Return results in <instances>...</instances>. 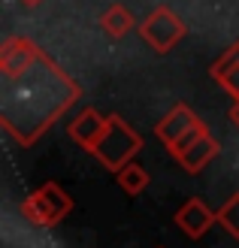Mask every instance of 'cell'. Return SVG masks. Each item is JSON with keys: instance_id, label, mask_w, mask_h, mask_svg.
Instances as JSON below:
<instances>
[{"instance_id": "1", "label": "cell", "mask_w": 239, "mask_h": 248, "mask_svg": "<svg viewBox=\"0 0 239 248\" xmlns=\"http://www.w3.org/2000/svg\"><path fill=\"white\" fill-rule=\"evenodd\" d=\"M6 82H9V91L3 94L0 121L6 124L16 115H21V121L9 130L21 145H33L46 133V127H52L64 115V109L73 100H79V94H82L79 85L67 73H61L46 55L28 73H21L16 79H6Z\"/></svg>"}, {"instance_id": "2", "label": "cell", "mask_w": 239, "mask_h": 248, "mask_svg": "<svg viewBox=\"0 0 239 248\" xmlns=\"http://www.w3.org/2000/svg\"><path fill=\"white\" fill-rule=\"evenodd\" d=\"M140 148H143V136L136 133L124 118L109 115L106 130H103V136L97 140V145L91 148V155H94L106 170L118 172L121 167H127L130 160L136 157V152H140Z\"/></svg>"}, {"instance_id": "3", "label": "cell", "mask_w": 239, "mask_h": 248, "mask_svg": "<svg viewBox=\"0 0 239 248\" xmlns=\"http://www.w3.org/2000/svg\"><path fill=\"white\" fill-rule=\"evenodd\" d=\"M73 209V200L58 182H46L36 191H31L21 203V215L36 227H55L61 224Z\"/></svg>"}, {"instance_id": "4", "label": "cell", "mask_w": 239, "mask_h": 248, "mask_svg": "<svg viewBox=\"0 0 239 248\" xmlns=\"http://www.w3.org/2000/svg\"><path fill=\"white\" fill-rule=\"evenodd\" d=\"M185 33H188L185 21L179 18V12H173L170 6H158L152 16L140 24V36L155 48L158 55L173 52V48L185 40Z\"/></svg>"}, {"instance_id": "5", "label": "cell", "mask_w": 239, "mask_h": 248, "mask_svg": "<svg viewBox=\"0 0 239 248\" xmlns=\"http://www.w3.org/2000/svg\"><path fill=\"white\" fill-rule=\"evenodd\" d=\"M40 58H43V52L31 40L9 36V40L0 46V73H3V79H16L21 73H28Z\"/></svg>"}, {"instance_id": "6", "label": "cell", "mask_w": 239, "mask_h": 248, "mask_svg": "<svg viewBox=\"0 0 239 248\" xmlns=\"http://www.w3.org/2000/svg\"><path fill=\"white\" fill-rule=\"evenodd\" d=\"M175 224H179V230L188 239H203L209 233V227L218 224V212H212L200 197H191V200L175 212Z\"/></svg>"}, {"instance_id": "7", "label": "cell", "mask_w": 239, "mask_h": 248, "mask_svg": "<svg viewBox=\"0 0 239 248\" xmlns=\"http://www.w3.org/2000/svg\"><path fill=\"white\" fill-rule=\"evenodd\" d=\"M197 124H203L197 115H194V109L191 106H185V103H175L167 115H163L158 124H155V136L167 145V148H173L175 142L182 140V136L191 130V127H197Z\"/></svg>"}, {"instance_id": "8", "label": "cell", "mask_w": 239, "mask_h": 248, "mask_svg": "<svg viewBox=\"0 0 239 248\" xmlns=\"http://www.w3.org/2000/svg\"><path fill=\"white\" fill-rule=\"evenodd\" d=\"M106 121H109V115H103L94 106H88V109H82V112L70 121L67 133H70V140L76 145H82L85 152H91V148L97 145V140L103 136V130H106Z\"/></svg>"}, {"instance_id": "9", "label": "cell", "mask_w": 239, "mask_h": 248, "mask_svg": "<svg viewBox=\"0 0 239 248\" xmlns=\"http://www.w3.org/2000/svg\"><path fill=\"white\" fill-rule=\"evenodd\" d=\"M218 152H221V145H218V140H215V136L209 133V127H206L203 133L197 136V142H191L185 152L175 155V160L182 164L185 172H203L212 160L218 157Z\"/></svg>"}, {"instance_id": "10", "label": "cell", "mask_w": 239, "mask_h": 248, "mask_svg": "<svg viewBox=\"0 0 239 248\" xmlns=\"http://www.w3.org/2000/svg\"><path fill=\"white\" fill-rule=\"evenodd\" d=\"M209 76L215 79L233 100H239V43H233L227 52L209 67Z\"/></svg>"}, {"instance_id": "11", "label": "cell", "mask_w": 239, "mask_h": 248, "mask_svg": "<svg viewBox=\"0 0 239 248\" xmlns=\"http://www.w3.org/2000/svg\"><path fill=\"white\" fill-rule=\"evenodd\" d=\"M100 28H103L112 40H121V36H127L136 28V18H133V12L127 6L115 3V6H109L103 16H100Z\"/></svg>"}, {"instance_id": "12", "label": "cell", "mask_w": 239, "mask_h": 248, "mask_svg": "<svg viewBox=\"0 0 239 248\" xmlns=\"http://www.w3.org/2000/svg\"><path fill=\"white\" fill-rule=\"evenodd\" d=\"M115 179H118V185H121V191L130 194V197L143 194V191L148 188V172H145L140 164H133V160H130L127 167H121V170L115 172Z\"/></svg>"}, {"instance_id": "13", "label": "cell", "mask_w": 239, "mask_h": 248, "mask_svg": "<svg viewBox=\"0 0 239 248\" xmlns=\"http://www.w3.org/2000/svg\"><path fill=\"white\" fill-rule=\"evenodd\" d=\"M218 224L230 233L233 239H239V191L227 197V203L218 209Z\"/></svg>"}, {"instance_id": "14", "label": "cell", "mask_w": 239, "mask_h": 248, "mask_svg": "<svg viewBox=\"0 0 239 248\" xmlns=\"http://www.w3.org/2000/svg\"><path fill=\"white\" fill-rule=\"evenodd\" d=\"M203 130H206V124H197V127H191V130H188V133L182 136V140H179V142H175V145L170 148V155L175 157V155H179V152H185V148H188V145H191V142H197V136H200V133H203Z\"/></svg>"}, {"instance_id": "15", "label": "cell", "mask_w": 239, "mask_h": 248, "mask_svg": "<svg viewBox=\"0 0 239 248\" xmlns=\"http://www.w3.org/2000/svg\"><path fill=\"white\" fill-rule=\"evenodd\" d=\"M230 121H233V127L239 130V100H233V106H230Z\"/></svg>"}, {"instance_id": "16", "label": "cell", "mask_w": 239, "mask_h": 248, "mask_svg": "<svg viewBox=\"0 0 239 248\" xmlns=\"http://www.w3.org/2000/svg\"><path fill=\"white\" fill-rule=\"evenodd\" d=\"M18 3H24V6H40L43 0H18Z\"/></svg>"}]
</instances>
